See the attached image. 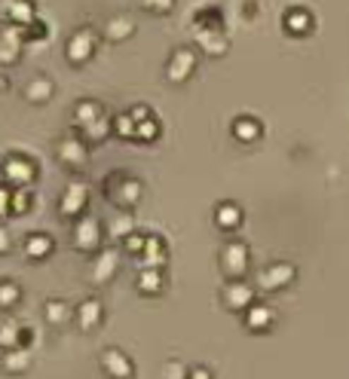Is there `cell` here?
I'll return each mask as SVG.
<instances>
[{
    "mask_svg": "<svg viewBox=\"0 0 349 379\" xmlns=\"http://www.w3.org/2000/svg\"><path fill=\"white\" fill-rule=\"evenodd\" d=\"M220 272L227 275L230 282H242V275L248 272V245L245 242H230L220 248Z\"/></svg>",
    "mask_w": 349,
    "mask_h": 379,
    "instance_id": "3957f363",
    "label": "cell"
},
{
    "mask_svg": "<svg viewBox=\"0 0 349 379\" xmlns=\"http://www.w3.org/2000/svg\"><path fill=\"white\" fill-rule=\"evenodd\" d=\"M18 334H22V325L13 318H6L4 325H0V349H18Z\"/></svg>",
    "mask_w": 349,
    "mask_h": 379,
    "instance_id": "4dcf8cb0",
    "label": "cell"
},
{
    "mask_svg": "<svg viewBox=\"0 0 349 379\" xmlns=\"http://www.w3.org/2000/svg\"><path fill=\"white\" fill-rule=\"evenodd\" d=\"M6 18H9V25H18V28L31 25L34 18H37L34 16V4H31V0H9Z\"/></svg>",
    "mask_w": 349,
    "mask_h": 379,
    "instance_id": "44dd1931",
    "label": "cell"
},
{
    "mask_svg": "<svg viewBox=\"0 0 349 379\" xmlns=\"http://www.w3.org/2000/svg\"><path fill=\"white\" fill-rule=\"evenodd\" d=\"M135 128H138V123L132 119V114H119L114 119V132L123 138V141H135Z\"/></svg>",
    "mask_w": 349,
    "mask_h": 379,
    "instance_id": "836d02e7",
    "label": "cell"
},
{
    "mask_svg": "<svg viewBox=\"0 0 349 379\" xmlns=\"http://www.w3.org/2000/svg\"><path fill=\"white\" fill-rule=\"evenodd\" d=\"M52 251H55V242L49 233H31L25 239V257H31V260H43Z\"/></svg>",
    "mask_w": 349,
    "mask_h": 379,
    "instance_id": "ac0fdd59",
    "label": "cell"
},
{
    "mask_svg": "<svg viewBox=\"0 0 349 379\" xmlns=\"http://www.w3.org/2000/svg\"><path fill=\"white\" fill-rule=\"evenodd\" d=\"M215 224L224 229V233L236 229L242 224V208H239L236 202H220V205H215Z\"/></svg>",
    "mask_w": 349,
    "mask_h": 379,
    "instance_id": "d6986e66",
    "label": "cell"
},
{
    "mask_svg": "<svg viewBox=\"0 0 349 379\" xmlns=\"http://www.w3.org/2000/svg\"><path fill=\"white\" fill-rule=\"evenodd\" d=\"M73 321H77V327L83 330V334H89V330H95L101 321H105V306H101V300L89 297L83 300L77 309H73Z\"/></svg>",
    "mask_w": 349,
    "mask_h": 379,
    "instance_id": "30bf717a",
    "label": "cell"
},
{
    "mask_svg": "<svg viewBox=\"0 0 349 379\" xmlns=\"http://www.w3.org/2000/svg\"><path fill=\"white\" fill-rule=\"evenodd\" d=\"M147 13H156V16H162V13H169V9L174 6V0H138Z\"/></svg>",
    "mask_w": 349,
    "mask_h": 379,
    "instance_id": "f35d334b",
    "label": "cell"
},
{
    "mask_svg": "<svg viewBox=\"0 0 349 379\" xmlns=\"http://www.w3.org/2000/svg\"><path fill=\"white\" fill-rule=\"evenodd\" d=\"M220 303H224L230 312H248L254 306V291L242 282H230L224 294H220Z\"/></svg>",
    "mask_w": 349,
    "mask_h": 379,
    "instance_id": "9c48e42d",
    "label": "cell"
},
{
    "mask_svg": "<svg viewBox=\"0 0 349 379\" xmlns=\"http://www.w3.org/2000/svg\"><path fill=\"white\" fill-rule=\"evenodd\" d=\"M123 248H126V254H138V257H141V254H144V248H147V236L132 233L129 239H123Z\"/></svg>",
    "mask_w": 349,
    "mask_h": 379,
    "instance_id": "d590c367",
    "label": "cell"
},
{
    "mask_svg": "<svg viewBox=\"0 0 349 379\" xmlns=\"http://www.w3.org/2000/svg\"><path fill=\"white\" fill-rule=\"evenodd\" d=\"M193 25H196L199 31H220V6H215V4L199 6L196 13H193Z\"/></svg>",
    "mask_w": 349,
    "mask_h": 379,
    "instance_id": "7402d4cb",
    "label": "cell"
},
{
    "mask_svg": "<svg viewBox=\"0 0 349 379\" xmlns=\"http://www.w3.org/2000/svg\"><path fill=\"white\" fill-rule=\"evenodd\" d=\"M165 257H169L165 242H160V236H147V248H144V254L138 257V266H144V270H162Z\"/></svg>",
    "mask_w": 349,
    "mask_h": 379,
    "instance_id": "e0dca14e",
    "label": "cell"
},
{
    "mask_svg": "<svg viewBox=\"0 0 349 379\" xmlns=\"http://www.w3.org/2000/svg\"><path fill=\"white\" fill-rule=\"evenodd\" d=\"M73 123H77L80 128V135H83V141H92V144H98V141H105L107 138V116H105V107L98 104V101H80L77 107H73Z\"/></svg>",
    "mask_w": 349,
    "mask_h": 379,
    "instance_id": "6da1fadb",
    "label": "cell"
},
{
    "mask_svg": "<svg viewBox=\"0 0 349 379\" xmlns=\"http://www.w3.org/2000/svg\"><path fill=\"white\" fill-rule=\"evenodd\" d=\"M165 288L162 284V270H141V275H138V291L147 294V297H156Z\"/></svg>",
    "mask_w": 349,
    "mask_h": 379,
    "instance_id": "4316f807",
    "label": "cell"
},
{
    "mask_svg": "<svg viewBox=\"0 0 349 379\" xmlns=\"http://www.w3.org/2000/svg\"><path fill=\"white\" fill-rule=\"evenodd\" d=\"M0 174H4L6 187L13 190H22V187H31L34 178H37V162L28 160L22 153H9L4 165H0Z\"/></svg>",
    "mask_w": 349,
    "mask_h": 379,
    "instance_id": "7a4b0ae2",
    "label": "cell"
},
{
    "mask_svg": "<svg viewBox=\"0 0 349 379\" xmlns=\"http://www.w3.org/2000/svg\"><path fill=\"white\" fill-rule=\"evenodd\" d=\"M73 248L83 254H98L101 251V224L92 215L80 217L73 227Z\"/></svg>",
    "mask_w": 349,
    "mask_h": 379,
    "instance_id": "5b68a950",
    "label": "cell"
},
{
    "mask_svg": "<svg viewBox=\"0 0 349 379\" xmlns=\"http://www.w3.org/2000/svg\"><path fill=\"white\" fill-rule=\"evenodd\" d=\"M86 199H89V190H86V184H80V181H73L68 190H64V196L59 202V211H61V217H77L83 208H86Z\"/></svg>",
    "mask_w": 349,
    "mask_h": 379,
    "instance_id": "4fadbf2b",
    "label": "cell"
},
{
    "mask_svg": "<svg viewBox=\"0 0 349 379\" xmlns=\"http://www.w3.org/2000/svg\"><path fill=\"white\" fill-rule=\"evenodd\" d=\"M187 376H190V367L181 361H169L162 371V379H187Z\"/></svg>",
    "mask_w": 349,
    "mask_h": 379,
    "instance_id": "8d00e7d4",
    "label": "cell"
},
{
    "mask_svg": "<svg viewBox=\"0 0 349 379\" xmlns=\"http://www.w3.org/2000/svg\"><path fill=\"white\" fill-rule=\"evenodd\" d=\"M101 371H105L107 379H132L135 364L123 349H105V352H101Z\"/></svg>",
    "mask_w": 349,
    "mask_h": 379,
    "instance_id": "8992f818",
    "label": "cell"
},
{
    "mask_svg": "<svg viewBox=\"0 0 349 379\" xmlns=\"http://www.w3.org/2000/svg\"><path fill=\"white\" fill-rule=\"evenodd\" d=\"M22 34H25V43L40 40V37H46V25L40 22V18H34L31 25H25V28H22Z\"/></svg>",
    "mask_w": 349,
    "mask_h": 379,
    "instance_id": "74e56055",
    "label": "cell"
},
{
    "mask_svg": "<svg viewBox=\"0 0 349 379\" xmlns=\"http://www.w3.org/2000/svg\"><path fill=\"white\" fill-rule=\"evenodd\" d=\"M270 325H273V309L270 306H257L254 303V306L245 312V327L248 330H266Z\"/></svg>",
    "mask_w": 349,
    "mask_h": 379,
    "instance_id": "484cf974",
    "label": "cell"
},
{
    "mask_svg": "<svg viewBox=\"0 0 349 379\" xmlns=\"http://www.w3.org/2000/svg\"><path fill=\"white\" fill-rule=\"evenodd\" d=\"M55 156H59V162H64L68 169H83V162H86V156H89V144L83 141V138H71V141L59 144Z\"/></svg>",
    "mask_w": 349,
    "mask_h": 379,
    "instance_id": "5bb4252c",
    "label": "cell"
},
{
    "mask_svg": "<svg viewBox=\"0 0 349 379\" xmlns=\"http://www.w3.org/2000/svg\"><path fill=\"white\" fill-rule=\"evenodd\" d=\"M28 208H31V193H28V187L13 190V199H9V217H22V215H28Z\"/></svg>",
    "mask_w": 349,
    "mask_h": 379,
    "instance_id": "d6a6232c",
    "label": "cell"
},
{
    "mask_svg": "<svg viewBox=\"0 0 349 379\" xmlns=\"http://www.w3.org/2000/svg\"><path fill=\"white\" fill-rule=\"evenodd\" d=\"M9 199H13V187H0V217H9Z\"/></svg>",
    "mask_w": 349,
    "mask_h": 379,
    "instance_id": "ab89813d",
    "label": "cell"
},
{
    "mask_svg": "<svg viewBox=\"0 0 349 379\" xmlns=\"http://www.w3.org/2000/svg\"><path fill=\"white\" fill-rule=\"evenodd\" d=\"M22 300V288L16 282H0V312H9Z\"/></svg>",
    "mask_w": 349,
    "mask_h": 379,
    "instance_id": "1f68e13d",
    "label": "cell"
},
{
    "mask_svg": "<svg viewBox=\"0 0 349 379\" xmlns=\"http://www.w3.org/2000/svg\"><path fill=\"white\" fill-rule=\"evenodd\" d=\"M31 343H34V330H31V327H22V334H18V346L28 349Z\"/></svg>",
    "mask_w": 349,
    "mask_h": 379,
    "instance_id": "60d3db41",
    "label": "cell"
},
{
    "mask_svg": "<svg viewBox=\"0 0 349 379\" xmlns=\"http://www.w3.org/2000/svg\"><path fill=\"white\" fill-rule=\"evenodd\" d=\"M193 71H196V52L187 49V46H181V49L172 52L169 64H165V77L172 83H184L193 77Z\"/></svg>",
    "mask_w": 349,
    "mask_h": 379,
    "instance_id": "ba28073f",
    "label": "cell"
},
{
    "mask_svg": "<svg viewBox=\"0 0 349 379\" xmlns=\"http://www.w3.org/2000/svg\"><path fill=\"white\" fill-rule=\"evenodd\" d=\"M105 34H107L110 43H123V40H129V37L135 34V22L129 16H117V18H110L107 22Z\"/></svg>",
    "mask_w": 349,
    "mask_h": 379,
    "instance_id": "603a6c76",
    "label": "cell"
},
{
    "mask_svg": "<svg viewBox=\"0 0 349 379\" xmlns=\"http://www.w3.org/2000/svg\"><path fill=\"white\" fill-rule=\"evenodd\" d=\"M43 318L49 321L52 327H61V325H68V321L73 318V309L64 300H46L43 303Z\"/></svg>",
    "mask_w": 349,
    "mask_h": 379,
    "instance_id": "ffe728a7",
    "label": "cell"
},
{
    "mask_svg": "<svg viewBox=\"0 0 349 379\" xmlns=\"http://www.w3.org/2000/svg\"><path fill=\"white\" fill-rule=\"evenodd\" d=\"M107 233H110V239H129L135 233V220H132V215L129 211H123V215H117L114 220H110V227H107Z\"/></svg>",
    "mask_w": 349,
    "mask_h": 379,
    "instance_id": "f546056e",
    "label": "cell"
},
{
    "mask_svg": "<svg viewBox=\"0 0 349 379\" xmlns=\"http://www.w3.org/2000/svg\"><path fill=\"white\" fill-rule=\"evenodd\" d=\"M107 181L117 184V190H107V199L114 202L117 208L132 211L138 205V199H141V181L129 178V174H110Z\"/></svg>",
    "mask_w": 349,
    "mask_h": 379,
    "instance_id": "277c9868",
    "label": "cell"
},
{
    "mask_svg": "<svg viewBox=\"0 0 349 379\" xmlns=\"http://www.w3.org/2000/svg\"><path fill=\"white\" fill-rule=\"evenodd\" d=\"M25 98L31 101V104H43V101H49L52 98V80H46V77L31 80L25 86Z\"/></svg>",
    "mask_w": 349,
    "mask_h": 379,
    "instance_id": "d4e9b609",
    "label": "cell"
},
{
    "mask_svg": "<svg viewBox=\"0 0 349 379\" xmlns=\"http://www.w3.org/2000/svg\"><path fill=\"white\" fill-rule=\"evenodd\" d=\"M6 251H13V242H9V233L4 227H0V254H6Z\"/></svg>",
    "mask_w": 349,
    "mask_h": 379,
    "instance_id": "b9f144b4",
    "label": "cell"
},
{
    "mask_svg": "<svg viewBox=\"0 0 349 379\" xmlns=\"http://www.w3.org/2000/svg\"><path fill=\"white\" fill-rule=\"evenodd\" d=\"M114 275H117V251H114V248L98 251L95 263H92V270H89V282L92 284H107Z\"/></svg>",
    "mask_w": 349,
    "mask_h": 379,
    "instance_id": "9a60e30c",
    "label": "cell"
},
{
    "mask_svg": "<svg viewBox=\"0 0 349 379\" xmlns=\"http://www.w3.org/2000/svg\"><path fill=\"white\" fill-rule=\"evenodd\" d=\"M28 367H31V352L28 349H6V352H0V371L16 376V373H25Z\"/></svg>",
    "mask_w": 349,
    "mask_h": 379,
    "instance_id": "2e32d148",
    "label": "cell"
},
{
    "mask_svg": "<svg viewBox=\"0 0 349 379\" xmlns=\"http://www.w3.org/2000/svg\"><path fill=\"white\" fill-rule=\"evenodd\" d=\"M294 279V266L291 263H273L257 275V284L264 291H279V288H288V282Z\"/></svg>",
    "mask_w": 349,
    "mask_h": 379,
    "instance_id": "7c38bea8",
    "label": "cell"
},
{
    "mask_svg": "<svg viewBox=\"0 0 349 379\" xmlns=\"http://www.w3.org/2000/svg\"><path fill=\"white\" fill-rule=\"evenodd\" d=\"M312 28V18L307 9H288L285 13V31H291V34H307Z\"/></svg>",
    "mask_w": 349,
    "mask_h": 379,
    "instance_id": "83f0119b",
    "label": "cell"
},
{
    "mask_svg": "<svg viewBox=\"0 0 349 379\" xmlns=\"http://www.w3.org/2000/svg\"><path fill=\"white\" fill-rule=\"evenodd\" d=\"M160 135V123L150 116V119H144V123H138L135 128V141H153V138Z\"/></svg>",
    "mask_w": 349,
    "mask_h": 379,
    "instance_id": "e575fe53",
    "label": "cell"
},
{
    "mask_svg": "<svg viewBox=\"0 0 349 379\" xmlns=\"http://www.w3.org/2000/svg\"><path fill=\"white\" fill-rule=\"evenodd\" d=\"M25 46V34L18 25H6L0 31V64H13Z\"/></svg>",
    "mask_w": 349,
    "mask_h": 379,
    "instance_id": "8fae6325",
    "label": "cell"
},
{
    "mask_svg": "<svg viewBox=\"0 0 349 379\" xmlns=\"http://www.w3.org/2000/svg\"><path fill=\"white\" fill-rule=\"evenodd\" d=\"M187 379H211V373H208V367H190Z\"/></svg>",
    "mask_w": 349,
    "mask_h": 379,
    "instance_id": "7bdbcfd3",
    "label": "cell"
},
{
    "mask_svg": "<svg viewBox=\"0 0 349 379\" xmlns=\"http://www.w3.org/2000/svg\"><path fill=\"white\" fill-rule=\"evenodd\" d=\"M196 43L202 46V52H208V55H224L230 49L224 31H196Z\"/></svg>",
    "mask_w": 349,
    "mask_h": 379,
    "instance_id": "cb8c5ba5",
    "label": "cell"
},
{
    "mask_svg": "<svg viewBox=\"0 0 349 379\" xmlns=\"http://www.w3.org/2000/svg\"><path fill=\"white\" fill-rule=\"evenodd\" d=\"M92 52H95V31L92 28H80V31H73V37L68 40V55L71 64H86L92 59Z\"/></svg>",
    "mask_w": 349,
    "mask_h": 379,
    "instance_id": "52a82bcc",
    "label": "cell"
},
{
    "mask_svg": "<svg viewBox=\"0 0 349 379\" xmlns=\"http://www.w3.org/2000/svg\"><path fill=\"white\" fill-rule=\"evenodd\" d=\"M233 135L239 138V141H257V135H261V123L252 116H239L236 123H233Z\"/></svg>",
    "mask_w": 349,
    "mask_h": 379,
    "instance_id": "f1b7e54d",
    "label": "cell"
}]
</instances>
